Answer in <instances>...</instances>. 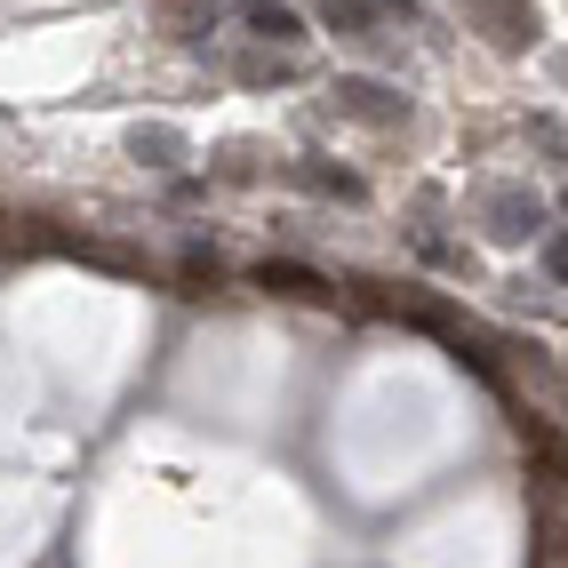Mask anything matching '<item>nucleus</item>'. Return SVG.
<instances>
[{
    "label": "nucleus",
    "mask_w": 568,
    "mask_h": 568,
    "mask_svg": "<svg viewBox=\"0 0 568 568\" xmlns=\"http://www.w3.org/2000/svg\"><path fill=\"white\" fill-rule=\"evenodd\" d=\"M248 32L264 49H296V41H305V17L281 9V0H248Z\"/></svg>",
    "instance_id": "nucleus-2"
},
{
    "label": "nucleus",
    "mask_w": 568,
    "mask_h": 568,
    "mask_svg": "<svg viewBox=\"0 0 568 568\" xmlns=\"http://www.w3.org/2000/svg\"><path fill=\"white\" fill-rule=\"evenodd\" d=\"M336 104H345L353 121H400V112H408L393 89H376V81H336Z\"/></svg>",
    "instance_id": "nucleus-4"
},
{
    "label": "nucleus",
    "mask_w": 568,
    "mask_h": 568,
    "mask_svg": "<svg viewBox=\"0 0 568 568\" xmlns=\"http://www.w3.org/2000/svg\"><path fill=\"white\" fill-rule=\"evenodd\" d=\"M488 216H497V224H488L497 241H520L528 224H537V201H528V193H497V201H488Z\"/></svg>",
    "instance_id": "nucleus-6"
},
{
    "label": "nucleus",
    "mask_w": 568,
    "mask_h": 568,
    "mask_svg": "<svg viewBox=\"0 0 568 568\" xmlns=\"http://www.w3.org/2000/svg\"><path fill=\"white\" fill-rule=\"evenodd\" d=\"M321 193H345V201H361V176H345V169H305Z\"/></svg>",
    "instance_id": "nucleus-10"
},
{
    "label": "nucleus",
    "mask_w": 568,
    "mask_h": 568,
    "mask_svg": "<svg viewBox=\"0 0 568 568\" xmlns=\"http://www.w3.org/2000/svg\"><path fill=\"white\" fill-rule=\"evenodd\" d=\"M296 49H281V57H241V81H296Z\"/></svg>",
    "instance_id": "nucleus-9"
},
{
    "label": "nucleus",
    "mask_w": 568,
    "mask_h": 568,
    "mask_svg": "<svg viewBox=\"0 0 568 568\" xmlns=\"http://www.w3.org/2000/svg\"><path fill=\"white\" fill-rule=\"evenodd\" d=\"M216 9H224V0H161V24H169V32H184V41H193V32H201V24H209Z\"/></svg>",
    "instance_id": "nucleus-7"
},
{
    "label": "nucleus",
    "mask_w": 568,
    "mask_h": 568,
    "mask_svg": "<svg viewBox=\"0 0 568 568\" xmlns=\"http://www.w3.org/2000/svg\"><path fill=\"white\" fill-rule=\"evenodd\" d=\"M545 273H552V281H568V233H552V241H545Z\"/></svg>",
    "instance_id": "nucleus-11"
},
{
    "label": "nucleus",
    "mask_w": 568,
    "mask_h": 568,
    "mask_svg": "<svg viewBox=\"0 0 568 568\" xmlns=\"http://www.w3.org/2000/svg\"><path fill=\"white\" fill-rule=\"evenodd\" d=\"M136 161H153V169L184 161V136H176V129H136Z\"/></svg>",
    "instance_id": "nucleus-8"
},
{
    "label": "nucleus",
    "mask_w": 568,
    "mask_h": 568,
    "mask_svg": "<svg viewBox=\"0 0 568 568\" xmlns=\"http://www.w3.org/2000/svg\"><path fill=\"white\" fill-rule=\"evenodd\" d=\"M256 288H273V296H305V305H328V281L321 273H305V264H256Z\"/></svg>",
    "instance_id": "nucleus-3"
},
{
    "label": "nucleus",
    "mask_w": 568,
    "mask_h": 568,
    "mask_svg": "<svg viewBox=\"0 0 568 568\" xmlns=\"http://www.w3.org/2000/svg\"><path fill=\"white\" fill-rule=\"evenodd\" d=\"M520 440H528V457H537L552 480H568V440H560V433H545L537 416H520Z\"/></svg>",
    "instance_id": "nucleus-5"
},
{
    "label": "nucleus",
    "mask_w": 568,
    "mask_h": 568,
    "mask_svg": "<svg viewBox=\"0 0 568 568\" xmlns=\"http://www.w3.org/2000/svg\"><path fill=\"white\" fill-rule=\"evenodd\" d=\"M400 17V0H321V24L345 32V41H368V32H385Z\"/></svg>",
    "instance_id": "nucleus-1"
}]
</instances>
